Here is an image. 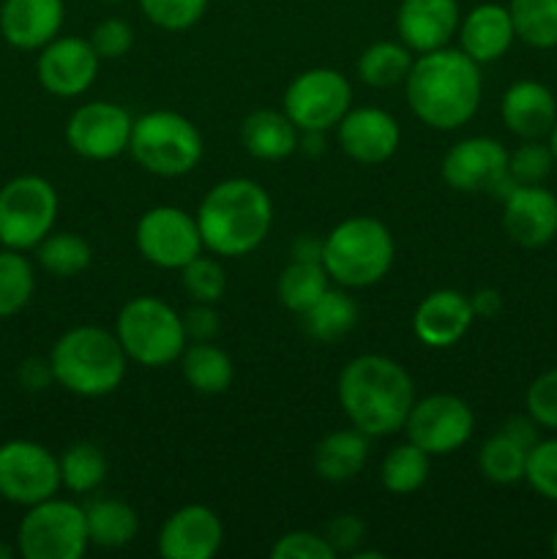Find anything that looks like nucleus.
<instances>
[{
  "mask_svg": "<svg viewBox=\"0 0 557 559\" xmlns=\"http://www.w3.org/2000/svg\"><path fill=\"white\" fill-rule=\"evenodd\" d=\"M306 336L320 344H333L347 336L358 322V304L344 289L328 287L311 309L300 314Z\"/></svg>",
  "mask_w": 557,
  "mask_h": 559,
  "instance_id": "obj_29",
  "label": "nucleus"
},
{
  "mask_svg": "<svg viewBox=\"0 0 557 559\" xmlns=\"http://www.w3.org/2000/svg\"><path fill=\"white\" fill-rule=\"evenodd\" d=\"M538 429H541V426L535 424V420L530 418V415H513V418L506 420V426H502L500 431H506L508 437H513V440H517L519 445H524L530 451V448H533L535 442L541 440Z\"/></svg>",
  "mask_w": 557,
  "mask_h": 559,
  "instance_id": "obj_48",
  "label": "nucleus"
},
{
  "mask_svg": "<svg viewBox=\"0 0 557 559\" xmlns=\"http://www.w3.org/2000/svg\"><path fill=\"white\" fill-rule=\"evenodd\" d=\"M66 20L63 0H3L0 36L14 49H42L60 36Z\"/></svg>",
  "mask_w": 557,
  "mask_h": 559,
  "instance_id": "obj_22",
  "label": "nucleus"
},
{
  "mask_svg": "<svg viewBox=\"0 0 557 559\" xmlns=\"http://www.w3.org/2000/svg\"><path fill=\"white\" fill-rule=\"evenodd\" d=\"M369 459V437L358 429H339L322 437L315 448V473L331 484L353 480Z\"/></svg>",
  "mask_w": 557,
  "mask_h": 559,
  "instance_id": "obj_26",
  "label": "nucleus"
},
{
  "mask_svg": "<svg viewBox=\"0 0 557 559\" xmlns=\"http://www.w3.org/2000/svg\"><path fill=\"white\" fill-rule=\"evenodd\" d=\"M134 118L115 102L80 104L66 120V142L87 162H112L129 151Z\"/></svg>",
  "mask_w": 557,
  "mask_h": 559,
  "instance_id": "obj_15",
  "label": "nucleus"
},
{
  "mask_svg": "<svg viewBox=\"0 0 557 559\" xmlns=\"http://www.w3.org/2000/svg\"><path fill=\"white\" fill-rule=\"evenodd\" d=\"M413 49L402 41H375L360 52L358 76L369 87L404 85L413 66Z\"/></svg>",
  "mask_w": 557,
  "mask_h": 559,
  "instance_id": "obj_30",
  "label": "nucleus"
},
{
  "mask_svg": "<svg viewBox=\"0 0 557 559\" xmlns=\"http://www.w3.org/2000/svg\"><path fill=\"white\" fill-rule=\"evenodd\" d=\"M87 41L93 44V49H96V55L102 60H118L123 58L131 49V44H134V31H131L129 22L120 20V16H107V20H102L93 27Z\"/></svg>",
  "mask_w": 557,
  "mask_h": 559,
  "instance_id": "obj_44",
  "label": "nucleus"
},
{
  "mask_svg": "<svg viewBox=\"0 0 557 559\" xmlns=\"http://www.w3.org/2000/svg\"><path fill=\"white\" fill-rule=\"evenodd\" d=\"M331 287V276L322 267V262H306V260H293L282 271L276 284V295L282 300L284 309L295 311V314H304L306 309L320 300V295Z\"/></svg>",
  "mask_w": 557,
  "mask_h": 559,
  "instance_id": "obj_31",
  "label": "nucleus"
},
{
  "mask_svg": "<svg viewBox=\"0 0 557 559\" xmlns=\"http://www.w3.org/2000/svg\"><path fill=\"white\" fill-rule=\"evenodd\" d=\"M440 175L448 189L459 194H495L506 200L517 180L508 175V151L495 136H467L448 147Z\"/></svg>",
  "mask_w": 557,
  "mask_h": 559,
  "instance_id": "obj_10",
  "label": "nucleus"
},
{
  "mask_svg": "<svg viewBox=\"0 0 557 559\" xmlns=\"http://www.w3.org/2000/svg\"><path fill=\"white\" fill-rule=\"evenodd\" d=\"M36 273L31 260L16 249H0V320L14 317L31 304Z\"/></svg>",
  "mask_w": 557,
  "mask_h": 559,
  "instance_id": "obj_37",
  "label": "nucleus"
},
{
  "mask_svg": "<svg viewBox=\"0 0 557 559\" xmlns=\"http://www.w3.org/2000/svg\"><path fill=\"white\" fill-rule=\"evenodd\" d=\"M502 229L522 249H544L557 238V197L544 183L517 186L502 200Z\"/></svg>",
  "mask_w": 557,
  "mask_h": 559,
  "instance_id": "obj_19",
  "label": "nucleus"
},
{
  "mask_svg": "<svg viewBox=\"0 0 557 559\" xmlns=\"http://www.w3.org/2000/svg\"><path fill=\"white\" fill-rule=\"evenodd\" d=\"M58 191L42 175H20L0 189V246L36 249L58 222Z\"/></svg>",
  "mask_w": 557,
  "mask_h": 559,
  "instance_id": "obj_9",
  "label": "nucleus"
},
{
  "mask_svg": "<svg viewBox=\"0 0 557 559\" xmlns=\"http://www.w3.org/2000/svg\"><path fill=\"white\" fill-rule=\"evenodd\" d=\"M328 544L333 546V551L339 555H349L360 549V544L366 540V522L355 513H342V516H333L325 527Z\"/></svg>",
  "mask_w": 557,
  "mask_h": 559,
  "instance_id": "obj_45",
  "label": "nucleus"
},
{
  "mask_svg": "<svg viewBox=\"0 0 557 559\" xmlns=\"http://www.w3.org/2000/svg\"><path fill=\"white\" fill-rule=\"evenodd\" d=\"M300 131L287 112L278 109H257L240 123V145L251 158L260 162H284L298 151Z\"/></svg>",
  "mask_w": 557,
  "mask_h": 559,
  "instance_id": "obj_25",
  "label": "nucleus"
},
{
  "mask_svg": "<svg viewBox=\"0 0 557 559\" xmlns=\"http://www.w3.org/2000/svg\"><path fill=\"white\" fill-rule=\"evenodd\" d=\"M107 478V459L96 442H74L60 456V484L71 495H91Z\"/></svg>",
  "mask_w": 557,
  "mask_h": 559,
  "instance_id": "obj_35",
  "label": "nucleus"
},
{
  "mask_svg": "<svg viewBox=\"0 0 557 559\" xmlns=\"http://www.w3.org/2000/svg\"><path fill=\"white\" fill-rule=\"evenodd\" d=\"M524 407L541 429L557 431V369L544 371L530 382L524 393Z\"/></svg>",
  "mask_w": 557,
  "mask_h": 559,
  "instance_id": "obj_42",
  "label": "nucleus"
},
{
  "mask_svg": "<svg viewBox=\"0 0 557 559\" xmlns=\"http://www.w3.org/2000/svg\"><path fill=\"white\" fill-rule=\"evenodd\" d=\"M524 467H528V448L519 445L506 431H497L481 445L478 469L489 484H519V480H524Z\"/></svg>",
  "mask_w": 557,
  "mask_h": 559,
  "instance_id": "obj_33",
  "label": "nucleus"
},
{
  "mask_svg": "<svg viewBox=\"0 0 557 559\" xmlns=\"http://www.w3.org/2000/svg\"><path fill=\"white\" fill-rule=\"evenodd\" d=\"M178 364L180 374L189 382L191 391L205 393V396H218V393H224L233 385V358L213 342H189L183 353H180Z\"/></svg>",
  "mask_w": 557,
  "mask_h": 559,
  "instance_id": "obj_28",
  "label": "nucleus"
},
{
  "mask_svg": "<svg viewBox=\"0 0 557 559\" xmlns=\"http://www.w3.org/2000/svg\"><path fill=\"white\" fill-rule=\"evenodd\" d=\"M475 322L470 295L457 289H435L418 304L413 314V333L424 347L448 349L462 342Z\"/></svg>",
  "mask_w": 557,
  "mask_h": 559,
  "instance_id": "obj_21",
  "label": "nucleus"
},
{
  "mask_svg": "<svg viewBox=\"0 0 557 559\" xmlns=\"http://www.w3.org/2000/svg\"><path fill=\"white\" fill-rule=\"evenodd\" d=\"M224 544V524L208 506H183L162 524L156 549L164 559H211Z\"/></svg>",
  "mask_w": 557,
  "mask_h": 559,
  "instance_id": "obj_18",
  "label": "nucleus"
},
{
  "mask_svg": "<svg viewBox=\"0 0 557 559\" xmlns=\"http://www.w3.org/2000/svg\"><path fill=\"white\" fill-rule=\"evenodd\" d=\"M147 22L169 33L194 27L208 11L211 0H137Z\"/></svg>",
  "mask_w": 557,
  "mask_h": 559,
  "instance_id": "obj_40",
  "label": "nucleus"
},
{
  "mask_svg": "<svg viewBox=\"0 0 557 559\" xmlns=\"http://www.w3.org/2000/svg\"><path fill=\"white\" fill-rule=\"evenodd\" d=\"M16 380H20V385L25 388V391H31V393L47 391V388L55 382L52 364H49V358L22 360L20 371H16Z\"/></svg>",
  "mask_w": 557,
  "mask_h": 559,
  "instance_id": "obj_47",
  "label": "nucleus"
},
{
  "mask_svg": "<svg viewBox=\"0 0 557 559\" xmlns=\"http://www.w3.org/2000/svg\"><path fill=\"white\" fill-rule=\"evenodd\" d=\"M336 396L349 426L371 440L404 429L415 404V385L402 364L388 355L366 353L344 366Z\"/></svg>",
  "mask_w": 557,
  "mask_h": 559,
  "instance_id": "obj_2",
  "label": "nucleus"
},
{
  "mask_svg": "<svg viewBox=\"0 0 557 559\" xmlns=\"http://www.w3.org/2000/svg\"><path fill=\"white\" fill-rule=\"evenodd\" d=\"M98 66L102 58L87 38L58 36L38 52L36 76L52 96L76 98L96 82Z\"/></svg>",
  "mask_w": 557,
  "mask_h": 559,
  "instance_id": "obj_16",
  "label": "nucleus"
},
{
  "mask_svg": "<svg viewBox=\"0 0 557 559\" xmlns=\"http://www.w3.org/2000/svg\"><path fill=\"white\" fill-rule=\"evenodd\" d=\"M55 382L74 396L102 399L118 391L126 377V358L115 331L76 325L66 331L49 353Z\"/></svg>",
  "mask_w": 557,
  "mask_h": 559,
  "instance_id": "obj_4",
  "label": "nucleus"
},
{
  "mask_svg": "<svg viewBox=\"0 0 557 559\" xmlns=\"http://www.w3.org/2000/svg\"><path fill=\"white\" fill-rule=\"evenodd\" d=\"M555 156H552L549 142L544 140H522L517 151L508 153V175L519 186H538L555 169Z\"/></svg>",
  "mask_w": 557,
  "mask_h": 559,
  "instance_id": "obj_39",
  "label": "nucleus"
},
{
  "mask_svg": "<svg viewBox=\"0 0 557 559\" xmlns=\"http://www.w3.org/2000/svg\"><path fill=\"white\" fill-rule=\"evenodd\" d=\"M396 257L393 235L380 218L349 216L322 238V267L344 289H364L388 276Z\"/></svg>",
  "mask_w": 557,
  "mask_h": 559,
  "instance_id": "obj_5",
  "label": "nucleus"
},
{
  "mask_svg": "<svg viewBox=\"0 0 557 559\" xmlns=\"http://www.w3.org/2000/svg\"><path fill=\"white\" fill-rule=\"evenodd\" d=\"M546 142H549L552 156H555V164H557V123L552 126V131H549V136H546Z\"/></svg>",
  "mask_w": 557,
  "mask_h": 559,
  "instance_id": "obj_51",
  "label": "nucleus"
},
{
  "mask_svg": "<svg viewBox=\"0 0 557 559\" xmlns=\"http://www.w3.org/2000/svg\"><path fill=\"white\" fill-rule=\"evenodd\" d=\"M293 260L322 262V240L315 235H300L293 243Z\"/></svg>",
  "mask_w": 557,
  "mask_h": 559,
  "instance_id": "obj_50",
  "label": "nucleus"
},
{
  "mask_svg": "<svg viewBox=\"0 0 557 559\" xmlns=\"http://www.w3.org/2000/svg\"><path fill=\"white\" fill-rule=\"evenodd\" d=\"M470 304H473L475 317H484V320H489V317H495L497 311L502 309V295L497 293L495 287H481L470 295Z\"/></svg>",
  "mask_w": 557,
  "mask_h": 559,
  "instance_id": "obj_49",
  "label": "nucleus"
},
{
  "mask_svg": "<svg viewBox=\"0 0 557 559\" xmlns=\"http://www.w3.org/2000/svg\"><path fill=\"white\" fill-rule=\"evenodd\" d=\"M11 557H14V549L5 544H0V559H11Z\"/></svg>",
  "mask_w": 557,
  "mask_h": 559,
  "instance_id": "obj_52",
  "label": "nucleus"
},
{
  "mask_svg": "<svg viewBox=\"0 0 557 559\" xmlns=\"http://www.w3.org/2000/svg\"><path fill=\"white\" fill-rule=\"evenodd\" d=\"M339 147L364 167L386 164L402 142L396 118L380 107H349L336 126Z\"/></svg>",
  "mask_w": 557,
  "mask_h": 559,
  "instance_id": "obj_17",
  "label": "nucleus"
},
{
  "mask_svg": "<svg viewBox=\"0 0 557 559\" xmlns=\"http://www.w3.org/2000/svg\"><path fill=\"white\" fill-rule=\"evenodd\" d=\"M353 107V87L336 69H309L293 76L284 91V112L298 131L336 129Z\"/></svg>",
  "mask_w": 557,
  "mask_h": 559,
  "instance_id": "obj_12",
  "label": "nucleus"
},
{
  "mask_svg": "<svg viewBox=\"0 0 557 559\" xmlns=\"http://www.w3.org/2000/svg\"><path fill=\"white\" fill-rule=\"evenodd\" d=\"M500 115L506 129L519 140H546L557 123L555 93L538 80H517L502 93Z\"/></svg>",
  "mask_w": 557,
  "mask_h": 559,
  "instance_id": "obj_23",
  "label": "nucleus"
},
{
  "mask_svg": "<svg viewBox=\"0 0 557 559\" xmlns=\"http://www.w3.org/2000/svg\"><path fill=\"white\" fill-rule=\"evenodd\" d=\"M429 453L420 451L415 442L391 448L380 467V480L391 495H413L429 478Z\"/></svg>",
  "mask_w": 557,
  "mask_h": 559,
  "instance_id": "obj_36",
  "label": "nucleus"
},
{
  "mask_svg": "<svg viewBox=\"0 0 557 559\" xmlns=\"http://www.w3.org/2000/svg\"><path fill=\"white\" fill-rule=\"evenodd\" d=\"M134 243L142 260L164 271H180L205 249L197 216L178 205H156L142 213L134 229Z\"/></svg>",
  "mask_w": 557,
  "mask_h": 559,
  "instance_id": "obj_11",
  "label": "nucleus"
},
{
  "mask_svg": "<svg viewBox=\"0 0 557 559\" xmlns=\"http://www.w3.org/2000/svg\"><path fill=\"white\" fill-rule=\"evenodd\" d=\"M180 282L186 295L197 304H218L227 293V276H224L222 262L213 257H194L189 265L180 267Z\"/></svg>",
  "mask_w": 557,
  "mask_h": 559,
  "instance_id": "obj_38",
  "label": "nucleus"
},
{
  "mask_svg": "<svg viewBox=\"0 0 557 559\" xmlns=\"http://www.w3.org/2000/svg\"><path fill=\"white\" fill-rule=\"evenodd\" d=\"M85 524L91 546L123 549L140 533V516L134 508L115 497H96L85 506Z\"/></svg>",
  "mask_w": 557,
  "mask_h": 559,
  "instance_id": "obj_27",
  "label": "nucleus"
},
{
  "mask_svg": "<svg viewBox=\"0 0 557 559\" xmlns=\"http://www.w3.org/2000/svg\"><path fill=\"white\" fill-rule=\"evenodd\" d=\"M202 151L200 129L173 109H151L131 126V158L156 178H183L202 162Z\"/></svg>",
  "mask_w": 557,
  "mask_h": 559,
  "instance_id": "obj_6",
  "label": "nucleus"
},
{
  "mask_svg": "<svg viewBox=\"0 0 557 559\" xmlns=\"http://www.w3.org/2000/svg\"><path fill=\"white\" fill-rule=\"evenodd\" d=\"M87 546L85 508L58 495L27 508L16 527V551L25 559H80Z\"/></svg>",
  "mask_w": 557,
  "mask_h": 559,
  "instance_id": "obj_8",
  "label": "nucleus"
},
{
  "mask_svg": "<svg viewBox=\"0 0 557 559\" xmlns=\"http://www.w3.org/2000/svg\"><path fill=\"white\" fill-rule=\"evenodd\" d=\"M38 265L58 278L80 276L91 267L93 249L82 235L76 233H49L42 243L36 246Z\"/></svg>",
  "mask_w": 557,
  "mask_h": 559,
  "instance_id": "obj_34",
  "label": "nucleus"
},
{
  "mask_svg": "<svg viewBox=\"0 0 557 559\" xmlns=\"http://www.w3.org/2000/svg\"><path fill=\"white\" fill-rule=\"evenodd\" d=\"M473 429L475 415L464 399L453 393H431L426 399H415L402 431L429 456H448L467 445Z\"/></svg>",
  "mask_w": 557,
  "mask_h": 559,
  "instance_id": "obj_14",
  "label": "nucleus"
},
{
  "mask_svg": "<svg viewBox=\"0 0 557 559\" xmlns=\"http://www.w3.org/2000/svg\"><path fill=\"white\" fill-rule=\"evenodd\" d=\"M404 93L424 126L437 131L462 129L481 107V66L459 47L424 52L410 66Z\"/></svg>",
  "mask_w": 557,
  "mask_h": 559,
  "instance_id": "obj_1",
  "label": "nucleus"
},
{
  "mask_svg": "<svg viewBox=\"0 0 557 559\" xmlns=\"http://www.w3.org/2000/svg\"><path fill=\"white\" fill-rule=\"evenodd\" d=\"M462 11L457 0H402L396 11L399 41L415 55L435 52L457 36Z\"/></svg>",
  "mask_w": 557,
  "mask_h": 559,
  "instance_id": "obj_20",
  "label": "nucleus"
},
{
  "mask_svg": "<svg viewBox=\"0 0 557 559\" xmlns=\"http://www.w3.org/2000/svg\"><path fill=\"white\" fill-rule=\"evenodd\" d=\"M60 459L33 440L0 445V497L14 506H36L60 491Z\"/></svg>",
  "mask_w": 557,
  "mask_h": 559,
  "instance_id": "obj_13",
  "label": "nucleus"
},
{
  "mask_svg": "<svg viewBox=\"0 0 557 559\" xmlns=\"http://www.w3.org/2000/svg\"><path fill=\"white\" fill-rule=\"evenodd\" d=\"M115 336H118L126 358L131 364L147 366V369L175 364L189 344L180 314L156 295L131 298L118 311Z\"/></svg>",
  "mask_w": 557,
  "mask_h": 559,
  "instance_id": "obj_7",
  "label": "nucleus"
},
{
  "mask_svg": "<svg viewBox=\"0 0 557 559\" xmlns=\"http://www.w3.org/2000/svg\"><path fill=\"white\" fill-rule=\"evenodd\" d=\"M513 33L533 49L557 47V0H511Z\"/></svg>",
  "mask_w": 557,
  "mask_h": 559,
  "instance_id": "obj_32",
  "label": "nucleus"
},
{
  "mask_svg": "<svg viewBox=\"0 0 557 559\" xmlns=\"http://www.w3.org/2000/svg\"><path fill=\"white\" fill-rule=\"evenodd\" d=\"M194 216L211 254L246 257L271 233L273 202L257 180L227 178L202 197Z\"/></svg>",
  "mask_w": 557,
  "mask_h": 559,
  "instance_id": "obj_3",
  "label": "nucleus"
},
{
  "mask_svg": "<svg viewBox=\"0 0 557 559\" xmlns=\"http://www.w3.org/2000/svg\"><path fill=\"white\" fill-rule=\"evenodd\" d=\"M180 320H183V331L189 342H213L218 331H222L216 304H197V300H191V306L180 314Z\"/></svg>",
  "mask_w": 557,
  "mask_h": 559,
  "instance_id": "obj_46",
  "label": "nucleus"
},
{
  "mask_svg": "<svg viewBox=\"0 0 557 559\" xmlns=\"http://www.w3.org/2000/svg\"><path fill=\"white\" fill-rule=\"evenodd\" d=\"M524 480H528L535 495L549 502H557V437L538 440L530 448Z\"/></svg>",
  "mask_w": 557,
  "mask_h": 559,
  "instance_id": "obj_41",
  "label": "nucleus"
},
{
  "mask_svg": "<svg viewBox=\"0 0 557 559\" xmlns=\"http://www.w3.org/2000/svg\"><path fill=\"white\" fill-rule=\"evenodd\" d=\"M459 49L475 60L478 66L495 63L517 41L508 5L481 3L470 9L459 22Z\"/></svg>",
  "mask_w": 557,
  "mask_h": 559,
  "instance_id": "obj_24",
  "label": "nucleus"
},
{
  "mask_svg": "<svg viewBox=\"0 0 557 559\" xmlns=\"http://www.w3.org/2000/svg\"><path fill=\"white\" fill-rule=\"evenodd\" d=\"M549 549H552V555L557 557V530H555V533H552V544H549Z\"/></svg>",
  "mask_w": 557,
  "mask_h": 559,
  "instance_id": "obj_53",
  "label": "nucleus"
},
{
  "mask_svg": "<svg viewBox=\"0 0 557 559\" xmlns=\"http://www.w3.org/2000/svg\"><path fill=\"white\" fill-rule=\"evenodd\" d=\"M273 559H336L325 535L309 530H293L271 546Z\"/></svg>",
  "mask_w": 557,
  "mask_h": 559,
  "instance_id": "obj_43",
  "label": "nucleus"
}]
</instances>
